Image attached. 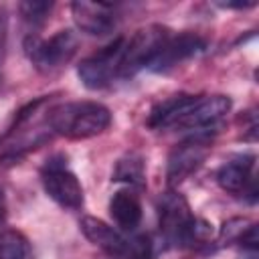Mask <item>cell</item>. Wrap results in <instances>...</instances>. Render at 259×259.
Listing matches in <instances>:
<instances>
[{"mask_svg":"<svg viewBox=\"0 0 259 259\" xmlns=\"http://www.w3.org/2000/svg\"><path fill=\"white\" fill-rule=\"evenodd\" d=\"M81 231L83 235L99 249H103L111 257H125L127 255V241L107 223L95 217H83L81 219Z\"/></svg>","mask_w":259,"mask_h":259,"instance_id":"8fae6325","label":"cell"},{"mask_svg":"<svg viewBox=\"0 0 259 259\" xmlns=\"http://www.w3.org/2000/svg\"><path fill=\"white\" fill-rule=\"evenodd\" d=\"M123 47H125V38L117 36L113 42H109L95 55L83 59L81 65L77 67V75H79L81 83L87 89H103L105 85H109L111 79L119 71Z\"/></svg>","mask_w":259,"mask_h":259,"instance_id":"277c9868","label":"cell"},{"mask_svg":"<svg viewBox=\"0 0 259 259\" xmlns=\"http://www.w3.org/2000/svg\"><path fill=\"white\" fill-rule=\"evenodd\" d=\"M109 214L123 231H134L142 221V202L134 190H117L109 200Z\"/></svg>","mask_w":259,"mask_h":259,"instance_id":"7c38bea8","label":"cell"},{"mask_svg":"<svg viewBox=\"0 0 259 259\" xmlns=\"http://www.w3.org/2000/svg\"><path fill=\"white\" fill-rule=\"evenodd\" d=\"M245 225H249L245 219H231L229 223H225V227H223V231H221V239L225 241H233V239H239L243 233H245Z\"/></svg>","mask_w":259,"mask_h":259,"instance_id":"ac0fdd59","label":"cell"},{"mask_svg":"<svg viewBox=\"0 0 259 259\" xmlns=\"http://www.w3.org/2000/svg\"><path fill=\"white\" fill-rule=\"evenodd\" d=\"M28 239L20 231L8 229L0 233V259H28Z\"/></svg>","mask_w":259,"mask_h":259,"instance_id":"2e32d148","label":"cell"},{"mask_svg":"<svg viewBox=\"0 0 259 259\" xmlns=\"http://www.w3.org/2000/svg\"><path fill=\"white\" fill-rule=\"evenodd\" d=\"M4 217H6V200H4V192L0 190V223L4 221Z\"/></svg>","mask_w":259,"mask_h":259,"instance_id":"ffe728a7","label":"cell"},{"mask_svg":"<svg viewBox=\"0 0 259 259\" xmlns=\"http://www.w3.org/2000/svg\"><path fill=\"white\" fill-rule=\"evenodd\" d=\"M53 8V2H45V0H26L20 2V12L24 16V20L32 22V24H40L49 12Z\"/></svg>","mask_w":259,"mask_h":259,"instance_id":"e0dca14e","label":"cell"},{"mask_svg":"<svg viewBox=\"0 0 259 259\" xmlns=\"http://www.w3.org/2000/svg\"><path fill=\"white\" fill-rule=\"evenodd\" d=\"M77 45L79 40L73 30H59L47 40L38 36H28L24 40V53L38 71L49 73L69 63L77 51Z\"/></svg>","mask_w":259,"mask_h":259,"instance_id":"3957f363","label":"cell"},{"mask_svg":"<svg viewBox=\"0 0 259 259\" xmlns=\"http://www.w3.org/2000/svg\"><path fill=\"white\" fill-rule=\"evenodd\" d=\"M113 180L115 182H125L130 186L142 188L146 184V168H144V158L140 154H127L115 164L113 170Z\"/></svg>","mask_w":259,"mask_h":259,"instance_id":"9a60e30c","label":"cell"},{"mask_svg":"<svg viewBox=\"0 0 259 259\" xmlns=\"http://www.w3.org/2000/svg\"><path fill=\"white\" fill-rule=\"evenodd\" d=\"M251 168H253V156H243L239 160L227 162L217 172V182L227 192H241L249 180Z\"/></svg>","mask_w":259,"mask_h":259,"instance_id":"5bb4252c","label":"cell"},{"mask_svg":"<svg viewBox=\"0 0 259 259\" xmlns=\"http://www.w3.org/2000/svg\"><path fill=\"white\" fill-rule=\"evenodd\" d=\"M158 212H160V231L164 233V237L180 243L188 225L194 219L184 196H180L176 192H166L160 198Z\"/></svg>","mask_w":259,"mask_h":259,"instance_id":"ba28073f","label":"cell"},{"mask_svg":"<svg viewBox=\"0 0 259 259\" xmlns=\"http://www.w3.org/2000/svg\"><path fill=\"white\" fill-rule=\"evenodd\" d=\"M111 123V111L97 101H73L51 109L49 125L67 138L83 140L93 138L107 130Z\"/></svg>","mask_w":259,"mask_h":259,"instance_id":"6da1fadb","label":"cell"},{"mask_svg":"<svg viewBox=\"0 0 259 259\" xmlns=\"http://www.w3.org/2000/svg\"><path fill=\"white\" fill-rule=\"evenodd\" d=\"M219 6H223V8H251V6H255V2H221Z\"/></svg>","mask_w":259,"mask_h":259,"instance_id":"d6986e66","label":"cell"},{"mask_svg":"<svg viewBox=\"0 0 259 259\" xmlns=\"http://www.w3.org/2000/svg\"><path fill=\"white\" fill-rule=\"evenodd\" d=\"M231 109V99L225 95H212L206 97L202 101H196L178 121V127H186V130H200L206 125L217 123L225 113H229Z\"/></svg>","mask_w":259,"mask_h":259,"instance_id":"30bf717a","label":"cell"},{"mask_svg":"<svg viewBox=\"0 0 259 259\" xmlns=\"http://www.w3.org/2000/svg\"><path fill=\"white\" fill-rule=\"evenodd\" d=\"M42 186L47 194L63 208L77 210L83 204V188L77 176L61 162H47L42 168Z\"/></svg>","mask_w":259,"mask_h":259,"instance_id":"5b68a950","label":"cell"},{"mask_svg":"<svg viewBox=\"0 0 259 259\" xmlns=\"http://www.w3.org/2000/svg\"><path fill=\"white\" fill-rule=\"evenodd\" d=\"M208 152H210V140L204 136H196L178 144L168 156V170H166L168 184L176 186L182 180H186L192 172H196L202 166Z\"/></svg>","mask_w":259,"mask_h":259,"instance_id":"8992f818","label":"cell"},{"mask_svg":"<svg viewBox=\"0 0 259 259\" xmlns=\"http://www.w3.org/2000/svg\"><path fill=\"white\" fill-rule=\"evenodd\" d=\"M168 38H170L168 28H164L160 24H148V26L140 28L130 38V42H125V47H123L117 75L127 79V77H134L144 67H150V63L154 61V57L160 53V49L164 47V42Z\"/></svg>","mask_w":259,"mask_h":259,"instance_id":"7a4b0ae2","label":"cell"},{"mask_svg":"<svg viewBox=\"0 0 259 259\" xmlns=\"http://www.w3.org/2000/svg\"><path fill=\"white\" fill-rule=\"evenodd\" d=\"M198 99L192 95H174L166 101H162L160 105H156L148 117V125L152 127H160V125H170L176 123Z\"/></svg>","mask_w":259,"mask_h":259,"instance_id":"4fadbf2b","label":"cell"},{"mask_svg":"<svg viewBox=\"0 0 259 259\" xmlns=\"http://www.w3.org/2000/svg\"><path fill=\"white\" fill-rule=\"evenodd\" d=\"M202 49H204V40L200 36L190 34V32L178 34V36L168 38L164 42V47L160 49V53L150 63V69L154 73H166V71L174 69L176 65L184 63L186 59L198 55Z\"/></svg>","mask_w":259,"mask_h":259,"instance_id":"9c48e42d","label":"cell"},{"mask_svg":"<svg viewBox=\"0 0 259 259\" xmlns=\"http://www.w3.org/2000/svg\"><path fill=\"white\" fill-rule=\"evenodd\" d=\"M71 12L77 28L87 34L103 36V34H109L117 24L115 8L113 4H107V2H85V0L73 2Z\"/></svg>","mask_w":259,"mask_h":259,"instance_id":"52a82bcc","label":"cell"}]
</instances>
